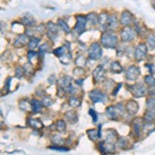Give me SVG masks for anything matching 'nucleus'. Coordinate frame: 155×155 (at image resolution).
Listing matches in <instances>:
<instances>
[{"mask_svg": "<svg viewBox=\"0 0 155 155\" xmlns=\"http://www.w3.org/2000/svg\"><path fill=\"white\" fill-rule=\"evenodd\" d=\"M101 41V45L104 47V48L115 49L117 45H118L119 38H118V35L116 34V32H115V30L107 29L102 33Z\"/></svg>", "mask_w": 155, "mask_h": 155, "instance_id": "f257e3e1", "label": "nucleus"}, {"mask_svg": "<svg viewBox=\"0 0 155 155\" xmlns=\"http://www.w3.org/2000/svg\"><path fill=\"white\" fill-rule=\"evenodd\" d=\"M124 111H125V109H124L123 104H117L116 106H114V107L111 106V107H107V111H106V115H107V118L111 119V120H118L119 116L123 114Z\"/></svg>", "mask_w": 155, "mask_h": 155, "instance_id": "f03ea898", "label": "nucleus"}, {"mask_svg": "<svg viewBox=\"0 0 155 155\" xmlns=\"http://www.w3.org/2000/svg\"><path fill=\"white\" fill-rule=\"evenodd\" d=\"M87 24H88L87 17L84 16V15H78V16H76V25L74 27V31L78 35H81L82 33L86 31Z\"/></svg>", "mask_w": 155, "mask_h": 155, "instance_id": "7ed1b4c3", "label": "nucleus"}, {"mask_svg": "<svg viewBox=\"0 0 155 155\" xmlns=\"http://www.w3.org/2000/svg\"><path fill=\"white\" fill-rule=\"evenodd\" d=\"M137 35L134 28H132L131 26H125L121 29L120 31V37H121V41L123 42H129L132 41L136 36Z\"/></svg>", "mask_w": 155, "mask_h": 155, "instance_id": "20e7f679", "label": "nucleus"}, {"mask_svg": "<svg viewBox=\"0 0 155 155\" xmlns=\"http://www.w3.org/2000/svg\"><path fill=\"white\" fill-rule=\"evenodd\" d=\"M102 55V48L98 42H93L88 49V57L92 60H97Z\"/></svg>", "mask_w": 155, "mask_h": 155, "instance_id": "39448f33", "label": "nucleus"}, {"mask_svg": "<svg viewBox=\"0 0 155 155\" xmlns=\"http://www.w3.org/2000/svg\"><path fill=\"white\" fill-rule=\"evenodd\" d=\"M136 20H134V16L128 11H123L121 12L120 16V24L123 27L125 26H132L134 24Z\"/></svg>", "mask_w": 155, "mask_h": 155, "instance_id": "423d86ee", "label": "nucleus"}, {"mask_svg": "<svg viewBox=\"0 0 155 155\" xmlns=\"http://www.w3.org/2000/svg\"><path fill=\"white\" fill-rule=\"evenodd\" d=\"M89 97L94 104H96V102H106L107 101V95L99 89H93L92 91H90Z\"/></svg>", "mask_w": 155, "mask_h": 155, "instance_id": "0eeeda50", "label": "nucleus"}, {"mask_svg": "<svg viewBox=\"0 0 155 155\" xmlns=\"http://www.w3.org/2000/svg\"><path fill=\"white\" fill-rule=\"evenodd\" d=\"M127 88L134 97H143L146 93V89L143 84H134L131 86H127Z\"/></svg>", "mask_w": 155, "mask_h": 155, "instance_id": "6e6552de", "label": "nucleus"}, {"mask_svg": "<svg viewBox=\"0 0 155 155\" xmlns=\"http://www.w3.org/2000/svg\"><path fill=\"white\" fill-rule=\"evenodd\" d=\"M147 45L143 44V42H141V44L137 45V47L134 50V57H136V59L137 61H142L145 57H146L147 55Z\"/></svg>", "mask_w": 155, "mask_h": 155, "instance_id": "1a4fd4ad", "label": "nucleus"}, {"mask_svg": "<svg viewBox=\"0 0 155 155\" xmlns=\"http://www.w3.org/2000/svg\"><path fill=\"white\" fill-rule=\"evenodd\" d=\"M120 18H118L116 14H112L109 16V19H107V29L109 30H116L118 27L120 26Z\"/></svg>", "mask_w": 155, "mask_h": 155, "instance_id": "9d476101", "label": "nucleus"}, {"mask_svg": "<svg viewBox=\"0 0 155 155\" xmlns=\"http://www.w3.org/2000/svg\"><path fill=\"white\" fill-rule=\"evenodd\" d=\"M139 76H140V69L139 67L134 65L129 66L128 69L126 71V79L128 81H134Z\"/></svg>", "mask_w": 155, "mask_h": 155, "instance_id": "9b49d317", "label": "nucleus"}, {"mask_svg": "<svg viewBox=\"0 0 155 155\" xmlns=\"http://www.w3.org/2000/svg\"><path fill=\"white\" fill-rule=\"evenodd\" d=\"M29 38L30 37L27 35L26 33L20 34V35L17 36V38L15 39V42H14L15 47H16V48H23L25 45H28Z\"/></svg>", "mask_w": 155, "mask_h": 155, "instance_id": "f8f14e48", "label": "nucleus"}, {"mask_svg": "<svg viewBox=\"0 0 155 155\" xmlns=\"http://www.w3.org/2000/svg\"><path fill=\"white\" fill-rule=\"evenodd\" d=\"M98 149L101 153H112V152L115 151V146L110 142L109 144L107 143H104V142H101L98 144Z\"/></svg>", "mask_w": 155, "mask_h": 155, "instance_id": "ddd939ff", "label": "nucleus"}, {"mask_svg": "<svg viewBox=\"0 0 155 155\" xmlns=\"http://www.w3.org/2000/svg\"><path fill=\"white\" fill-rule=\"evenodd\" d=\"M21 23L23 24V26H26V27H33L34 25L36 24V21L31 15L29 14H26L25 16L22 17L21 19Z\"/></svg>", "mask_w": 155, "mask_h": 155, "instance_id": "4468645a", "label": "nucleus"}, {"mask_svg": "<svg viewBox=\"0 0 155 155\" xmlns=\"http://www.w3.org/2000/svg\"><path fill=\"white\" fill-rule=\"evenodd\" d=\"M104 78V68L101 65H98L93 71V79L95 82H101Z\"/></svg>", "mask_w": 155, "mask_h": 155, "instance_id": "2eb2a0df", "label": "nucleus"}, {"mask_svg": "<svg viewBox=\"0 0 155 155\" xmlns=\"http://www.w3.org/2000/svg\"><path fill=\"white\" fill-rule=\"evenodd\" d=\"M87 21H88V24H90L91 26L96 27L99 25V17L96 12H89L87 15Z\"/></svg>", "mask_w": 155, "mask_h": 155, "instance_id": "dca6fc26", "label": "nucleus"}, {"mask_svg": "<svg viewBox=\"0 0 155 155\" xmlns=\"http://www.w3.org/2000/svg\"><path fill=\"white\" fill-rule=\"evenodd\" d=\"M109 16L110 15L107 14V12H102L98 15V17H99V25L98 26L101 27V29H104V31L107 30V19H109Z\"/></svg>", "mask_w": 155, "mask_h": 155, "instance_id": "f3484780", "label": "nucleus"}, {"mask_svg": "<svg viewBox=\"0 0 155 155\" xmlns=\"http://www.w3.org/2000/svg\"><path fill=\"white\" fill-rule=\"evenodd\" d=\"M46 27H47V33L58 34V32L60 30L58 24H55L54 22H52V21L48 22V23L46 24Z\"/></svg>", "mask_w": 155, "mask_h": 155, "instance_id": "a211bd4d", "label": "nucleus"}, {"mask_svg": "<svg viewBox=\"0 0 155 155\" xmlns=\"http://www.w3.org/2000/svg\"><path fill=\"white\" fill-rule=\"evenodd\" d=\"M126 110L128 111L129 114H136L139 110V104L134 101H129L126 104Z\"/></svg>", "mask_w": 155, "mask_h": 155, "instance_id": "6ab92c4d", "label": "nucleus"}, {"mask_svg": "<svg viewBox=\"0 0 155 155\" xmlns=\"http://www.w3.org/2000/svg\"><path fill=\"white\" fill-rule=\"evenodd\" d=\"M39 41H41V38H38V37L36 36H31L29 38V41H28V48L29 50H32V51H34L37 47H38L39 45Z\"/></svg>", "mask_w": 155, "mask_h": 155, "instance_id": "aec40b11", "label": "nucleus"}, {"mask_svg": "<svg viewBox=\"0 0 155 155\" xmlns=\"http://www.w3.org/2000/svg\"><path fill=\"white\" fill-rule=\"evenodd\" d=\"M27 123L30 127L34 129H41L44 127V124L41 122V120H37V119H28L27 120Z\"/></svg>", "mask_w": 155, "mask_h": 155, "instance_id": "412c9836", "label": "nucleus"}, {"mask_svg": "<svg viewBox=\"0 0 155 155\" xmlns=\"http://www.w3.org/2000/svg\"><path fill=\"white\" fill-rule=\"evenodd\" d=\"M57 24H58V26H59L60 30H62V31H63L64 33H66V34L71 33V28H69L68 24H67L66 22L64 21V20L59 19V20H58V22H57Z\"/></svg>", "mask_w": 155, "mask_h": 155, "instance_id": "4be33fe9", "label": "nucleus"}, {"mask_svg": "<svg viewBox=\"0 0 155 155\" xmlns=\"http://www.w3.org/2000/svg\"><path fill=\"white\" fill-rule=\"evenodd\" d=\"M41 107H42V104L41 101H36V99H33V101H31V110L34 114L41 112Z\"/></svg>", "mask_w": 155, "mask_h": 155, "instance_id": "5701e85b", "label": "nucleus"}, {"mask_svg": "<svg viewBox=\"0 0 155 155\" xmlns=\"http://www.w3.org/2000/svg\"><path fill=\"white\" fill-rule=\"evenodd\" d=\"M117 137H118V134H117V131L115 130V129H109V130H107V142H114L117 140Z\"/></svg>", "mask_w": 155, "mask_h": 155, "instance_id": "b1692460", "label": "nucleus"}, {"mask_svg": "<svg viewBox=\"0 0 155 155\" xmlns=\"http://www.w3.org/2000/svg\"><path fill=\"white\" fill-rule=\"evenodd\" d=\"M87 134H88V137H90V140H92V141H95L96 139H98V137H101V130H97V129H89V130H87Z\"/></svg>", "mask_w": 155, "mask_h": 155, "instance_id": "393cba45", "label": "nucleus"}, {"mask_svg": "<svg viewBox=\"0 0 155 155\" xmlns=\"http://www.w3.org/2000/svg\"><path fill=\"white\" fill-rule=\"evenodd\" d=\"M139 121H140V119H137V120H134V123H132V129H134L137 137L141 136V123H140Z\"/></svg>", "mask_w": 155, "mask_h": 155, "instance_id": "a878e982", "label": "nucleus"}, {"mask_svg": "<svg viewBox=\"0 0 155 155\" xmlns=\"http://www.w3.org/2000/svg\"><path fill=\"white\" fill-rule=\"evenodd\" d=\"M111 71L115 72V74H120V72H122V71H123V68H122V66L120 65L119 62L113 61L111 63Z\"/></svg>", "mask_w": 155, "mask_h": 155, "instance_id": "bb28decb", "label": "nucleus"}, {"mask_svg": "<svg viewBox=\"0 0 155 155\" xmlns=\"http://www.w3.org/2000/svg\"><path fill=\"white\" fill-rule=\"evenodd\" d=\"M65 119L68 120V121L71 122V123H76L78 121V116L74 111H71V112H67L65 114Z\"/></svg>", "mask_w": 155, "mask_h": 155, "instance_id": "cd10ccee", "label": "nucleus"}, {"mask_svg": "<svg viewBox=\"0 0 155 155\" xmlns=\"http://www.w3.org/2000/svg\"><path fill=\"white\" fill-rule=\"evenodd\" d=\"M147 47L150 49H155V33H151L147 37Z\"/></svg>", "mask_w": 155, "mask_h": 155, "instance_id": "c85d7f7f", "label": "nucleus"}, {"mask_svg": "<svg viewBox=\"0 0 155 155\" xmlns=\"http://www.w3.org/2000/svg\"><path fill=\"white\" fill-rule=\"evenodd\" d=\"M155 117V112L153 110H148V111L146 112V114H145L144 118H145V121L146 122H152L153 121Z\"/></svg>", "mask_w": 155, "mask_h": 155, "instance_id": "c756f323", "label": "nucleus"}, {"mask_svg": "<svg viewBox=\"0 0 155 155\" xmlns=\"http://www.w3.org/2000/svg\"><path fill=\"white\" fill-rule=\"evenodd\" d=\"M30 107H31V104H29L27 99H23V101H20V109H21L23 112L29 111Z\"/></svg>", "mask_w": 155, "mask_h": 155, "instance_id": "7c9ffc66", "label": "nucleus"}, {"mask_svg": "<svg viewBox=\"0 0 155 155\" xmlns=\"http://www.w3.org/2000/svg\"><path fill=\"white\" fill-rule=\"evenodd\" d=\"M60 84H61V86L65 89L67 86H69V85L71 84V78L67 77V76L61 78V79H60Z\"/></svg>", "mask_w": 155, "mask_h": 155, "instance_id": "2f4dec72", "label": "nucleus"}, {"mask_svg": "<svg viewBox=\"0 0 155 155\" xmlns=\"http://www.w3.org/2000/svg\"><path fill=\"white\" fill-rule=\"evenodd\" d=\"M80 104H81V101H80L78 97L74 96V95L69 97V106L71 107H80Z\"/></svg>", "mask_w": 155, "mask_h": 155, "instance_id": "473e14b6", "label": "nucleus"}, {"mask_svg": "<svg viewBox=\"0 0 155 155\" xmlns=\"http://www.w3.org/2000/svg\"><path fill=\"white\" fill-rule=\"evenodd\" d=\"M56 129L58 130L59 132H64L66 129V124L63 120H58L56 123Z\"/></svg>", "mask_w": 155, "mask_h": 155, "instance_id": "72a5a7b5", "label": "nucleus"}, {"mask_svg": "<svg viewBox=\"0 0 155 155\" xmlns=\"http://www.w3.org/2000/svg\"><path fill=\"white\" fill-rule=\"evenodd\" d=\"M71 55L69 54V51L66 52L65 54L62 55V56L60 57V61H61L63 64H68L69 61H71Z\"/></svg>", "mask_w": 155, "mask_h": 155, "instance_id": "f704fd0d", "label": "nucleus"}, {"mask_svg": "<svg viewBox=\"0 0 155 155\" xmlns=\"http://www.w3.org/2000/svg\"><path fill=\"white\" fill-rule=\"evenodd\" d=\"M147 110H155V97H150V98L147 99Z\"/></svg>", "mask_w": 155, "mask_h": 155, "instance_id": "c9c22d12", "label": "nucleus"}, {"mask_svg": "<svg viewBox=\"0 0 155 155\" xmlns=\"http://www.w3.org/2000/svg\"><path fill=\"white\" fill-rule=\"evenodd\" d=\"M41 104H42V106H44V107H51L52 104H54V101H53V99H52L51 97L45 96V97H44V99H42V101H41Z\"/></svg>", "mask_w": 155, "mask_h": 155, "instance_id": "e433bc0d", "label": "nucleus"}, {"mask_svg": "<svg viewBox=\"0 0 155 155\" xmlns=\"http://www.w3.org/2000/svg\"><path fill=\"white\" fill-rule=\"evenodd\" d=\"M145 83H146L147 85H149V86H154L155 84V80H154V77L153 76H146L145 77Z\"/></svg>", "mask_w": 155, "mask_h": 155, "instance_id": "4c0bfd02", "label": "nucleus"}, {"mask_svg": "<svg viewBox=\"0 0 155 155\" xmlns=\"http://www.w3.org/2000/svg\"><path fill=\"white\" fill-rule=\"evenodd\" d=\"M52 141H53V143L55 145H59V146H62L64 143V140L62 139L61 137H58V136L53 137V140H52Z\"/></svg>", "mask_w": 155, "mask_h": 155, "instance_id": "58836bf2", "label": "nucleus"}, {"mask_svg": "<svg viewBox=\"0 0 155 155\" xmlns=\"http://www.w3.org/2000/svg\"><path fill=\"white\" fill-rule=\"evenodd\" d=\"M25 74V69L24 67H21V66H18L16 68V77L19 78V79H21L22 77H23Z\"/></svg>", "mask_w": 155, "mask_h": 155, "instance_id": "ea45409f", "label": "nucleus"}, {"mask_svg": "<svg viewBox=\"0 0 155 155\" xmlns=\"http://www.w3.org/2000/svg\"><path fill=\"white\" fill-rule=\"evenodd\" d=\"M24 69H25V74H31L33 72V67H32V64L31 63H26L24 65Z\"/></svg>", "mask_w": 155, "mask_h": 155, "instance_id": "a19ab883", "label": "nucleus"}, {"mask_svg": "<svg viewBox=\"0 0 155 155\" xmlns=\"http://www.w3.org/2000/svg\"><path fill=\"white\" fill-rule=\"evenodd\" d=\"M118 144L120 145V147L121 148H125V146H127V140L124 139V137H120V139L118 140Z\"/></svg>", "mask_w": 155, "mask_h": 155, "instance_id": "79ce46f5", "label": "nucleus"}, {"mask_svg": "<svg viewBox=\"0 0 155 155\" xmlns=\"http://www.w3.org/2000/svg\"><path fill=\"white\" fill-rule=\"evenodd\" d=\"M50 50V46H49V44H44L42 45V46L41 47V48H39V51L41 52H48Z\"/></svg>", "mask_w": 155, "mask_h": 155, "instance_id": "37998d69", "label": "nucleus"}, {"mask_svg": "<svg viewBox=\"0 0 155 155\" xmlns=\"http://www.w3.org/2000/svg\"><path fill=\"white\" fill-rule=\"evenodd\" d=\"M49 83L50 84L56 83V77H55V74H51V76L49 77Z\"/></svg>", "mask_w": 155, "mask_h": 155, "instance_id": "c03bdc74", "label": "nucleus"}, {"mask_svg": "<svg viewBox=\"0 0 155 155\" xmlns=\"http://www.w3.org/2000/svg\"><path fill=\"white\" fill-rule=\"evenodd\" d=\"M51 149L58 150V151H68V148H64V147H50Z\"/></svg>", "mask_w": 155, "mask_h": 155, "instance_id": "a18cd8bd", "label": "nucleus"}, {"mask_svg": "<svg viewBox=\"0 0 155 155\" xmlns=\"http://www.w3.org/2000/svg\"><path fill=\"white\" fill-rule=\"evenodd\" d=\"M89 114L92 116V118H93V121H94V122H96V120H97V115L95 114V112H94L93 110H90V111H89Z\"/></svg>", "mask_w": 155, "mask_h": 155, "instance_id": "49530a36", "label": "nucleus"}, {"mask_svg": "<svg viewBox=\"0 0 155 155\" xmlns=\"http://www.w3.org/2000/svg\"><path fill=\"white\" fill-rule=\"evenodd\" d=\"M120 88H121V84H119V85H118V86H117V87H116V90H115V92H114V93H113V94H114V95H116L117 91H118V90H119Z\"/></svg>", "mask_w": 155, "mask_h": 155, "instance_id": "de8ad7c7", "label": "nucleus"}, {"mask_svg": "<svg viewBox=\"0 0 155 155\" xmlns=\"http://www.w3.org/2000/svg\"><path fill=\"white\" fill-rule=\"evenodd\" d=\"M154 91H155V84H154ZM154 93H155V92H154Z\"/></svg>", "mask_w": 155, "mask_h": 155, "instance_id": "09e8293b", "label": "nucleus"}]
</instances>
